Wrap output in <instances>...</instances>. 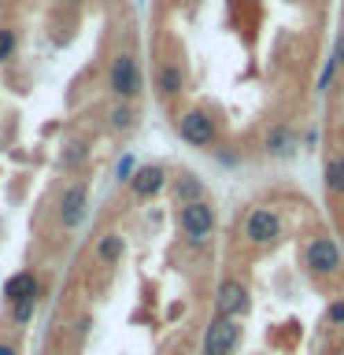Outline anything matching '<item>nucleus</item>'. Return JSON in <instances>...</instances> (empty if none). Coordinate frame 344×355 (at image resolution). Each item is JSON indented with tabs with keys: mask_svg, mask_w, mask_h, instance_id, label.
<instances>
[{
	"mask_svg": "<svg viewBox=\"0 0 344 355\" xmlns=\"http://www.w3.org/2000/svg\"><path fill=\"white\" fill-rule=\"evenodd\" d=\"M126 185H130V196L133 200H155L166 185H171V171H166L163 163H144V166L133 171V178H130Z\"/></svg>",
	"mask_w": 344,
	"mask_h": 355,
	"instance_id": "9d476101",
	"label": "nucleus"
},
{
	"mask_svg": "<svg viewBox=\"0 0 344 355\" xmlns=\"http://www.w3.org/2000/svg\"><path fill=\"white\" fill-rule=\"evenodd\" d=\"M85 159H89L85 144H63V152H60V166H63V171H78Z\"/></svg>",
	"mask_w": 344,
	"mask_h": 355,
	"instance_id": "6ab92c4d",
	"label": "nucleus"
},
{
	"mask_svg": "<svg viewBox=\"0 0 344 355\" xmlns=\"http://www.w3.org/2000/svg\"><path fill=\"white\" fill-rule=\"evenodd\" d=\"M252 311V293L241 277H222L215 288V315L218 318H244Z\"/></svg>",
	"mask_w": 344,
	"mask_h": 355,
	"instance_id": "6e6552de",
	"label": "nucleus"
},
{
	"mask_svg": "<svg viewBox=\"0 0 344 355\" xmlns=\"http://www.w3.org/2000/svg\"><path fill=\"white\" fill-rule=\"evenodd\" d=\"M318 141H322V133H318V130H307V133H304V148H307V152H315V144H318Z\"/></svg>",
	"mask_w": 344,
	"mask_h": 355,
	"instance_id": "b1692460",
	"label": "nucleus"
},
{
	"mask_svg": "<svg viewBox=\"0 0 344 355\" xmlns=\"http://www.w3.org/2000/svg\"><path fill=\"white\" fill-rule=\"evenodd\" d=\"M33 315H37V296H26V300H19V304H4V322L11 329H26Z\"/></svg>",
	"mask_w": 344,
	"mask_h": 355,
	"instance_id": "f3484780",
	"label": "nucleus"
},
{
	"mask_svg": "<svg viewBox=\"0 0 344 355\" xmlns=\"http://www.w3.org/2000/svg\"><path fill=\"white\" fill-rule=\"evenodd\" d=\"M241 237L252 248H274L285 237V222L274 207H248L241 218Z\"/></svg>",
	"mask_w": 344,
	"mask_h": 355,
	"instance_id": "f03ea898",
	"label": "nucleus"
},
{
	"mask_svg": "<svg viewBox=\"0 0 344 355\" xmlns=\"http://www.w3.org/2000/svg\"><path fill=\"white\" fill-rule=\"evenodd\" d=\"M15 55H19V30L0 26V63H11Z\"/></svg>",
	"mask_w": 344,
	"mask_h": 355,
	"instance_id": "a211bd4d",
	"label": "nucleus"
},
{
	"mask_svg": "<svg viewBox=\"0 0 344 355\" xmlns=\"http://www.w3.org/2000/svg\"><path fill=\"white\" fill-rule=\"evenodd\" d=\"M296 148H300V141H296V130L289 122H274L263 133V152L270 159H289V155H296Z\"/></svg>",
	"mask_w": 344,
	"mask_h": 355,
	"instance_id": "9b49d317",
	"label": "nucleus"
},
{
	"mask_svg": "<svg viewBox=\"0 0 344 355\" xmlns=\"http://www.w3.org/2000/svg\"><path fill=\"white\" fill-rule=\"evenodd\" d=\"M304 266L315 282H329L344 270V255H341V244L329 237V233H318L304 244Z\"/></svg>",
	"mask_w": 344,
	"mask_h": 355,
	"instance_id": "7ed1b4c3",
	"label": "nucleus"
},
{
	"mask_svg": "<svg viewBox=\"0 0 344 355\" xmlns=\"http://www.w3.org/2000/svg\"><path fill=\"white\" fill-rule=\"evenodd\" d=\"M37 288H41L37 274L22 270V274H15V277L4 282V304H19V300H26V296H37Z\"/></svg>",
	"mask_w": 344,
	"mask_h": 355,
	"instance_id": "4468645a",
	"label": "nucleus"
},
{
	"mask_svg": "<svg viewBox=\"0 0 344 355\" xmlns=\"http://www.w3.org/2000/svg\"><path fill=\"white\" fill-rule=\"evenodd\" d=\"M333 71H337V63H333V55H329V60H326V67H322V74H318V93H326V85H329Z\"/></svg>",
	"mask_w": 344,
	"mask_h": 355,
	"instance_id": "412c9836",
	"label": "nucleus"
},
{
	"mask_svg": "<svg viewBox=\"0 0 344 355\" xmlns=\"http://www.w3.org/2000/svg\"><path fill=\"white\" fill-rule=\"evenodd\" d=\"M108 93L122 100V104H133L141 93H144V74H141V63L133 52H115L111 55V67H108Z\"/></svg>",
	"mask_w": 344,
	"mask_h": 355,
	"instance_id": "f257e3e1",
	"label": "nucleus"
},
{
	"mask_svg": "<svg viewBox=\"0 0 344 355\" xmlns=\"http://www.w3.org/2000/svg\"><path fill=\"white\" fill-rule=\"evenodd\" d=\"M137 122H141V115H137V107H133V104L115 100V104L108 107V130L111 133H133V130H137Z\"/></svg>",
	"mask_w": 344,
	"mask_h": 355,
	"instance_id": "2eb2a0df",
	"label": "nucleus"
},
{
	"mask_svg": "<svg viewBox=\"0 0 344 355\" xmlns=\"http://www.w3.org/2000/svg\"><path fill=\"white\" fill-rule=\"evenodd\" d=\"M63 4H82V0H63Z\"/></svg>",
	"mask_w": 344,
	"mask_h": 355,
	"instance_id": "a878e982",
	"label": "nucleus"
},
{
	"mask_svg": "<svg viewBox=\"0 0 344 355\" xmlns=\"http://www.w3.org/2000/svg\"><path fill=\"white\" fill-rule=\"evenodd\" d=\"M122 255H126V237L119 230H104L93 241V263L96 266H119Z\"/></svg>",
	"mask_w": 344,
	"mask_h": 355,
	"instance_id": "ddd939ff",
	"label": "nucleus"
},
{
	"mask_svg": "<svg viewBox=\"0 0 344 355\" xmlns=\"http://www.w3.org/2000/svg\"><path fill=\"white\" fill-rule=\"evenodd\" d=\"M326 326L344 329V296H337V300H333V304L326 307Z\"/></svg>",
	"mask_w": 344,
	"mask_h": 355,
	"instance_id": "aec40b11",
	"label": "nucleus"
},
{
	"mask_svg": "<svg viewBox=\"0 0 344 355\" xmlns=\"http://www.w3.org/2000/svg\"><path fill=\"white\" fill-rule=\"evenodd\" d=\"M244 340V326L237 318H211L204 329V340H200V355H237Z\"/></svg>",
	"mask_w": 344,
	"mask_h": 355,
	"instance_id": "0eeeda50",
	"label": "nucleus"
},
{
	"mask_svg": "<svg viewBox=\"0 0 344 355\" xmlns=\"http://www.w3.org/2000/svg\"><path fill=\"white\" fill-rule=\"evenodd\" d=\"M178 137L185 144H193V148H211V144L218 141V119L211 115L207 107H189L178 115Z\"/></svg>",
	"mask_w": 344,
	"mask_h": 355,
	"instance_id": "423d86ee",
	"label": "nucleus"
},
{
	"mask_svg": "<svg viewBox=\"0 0 344 355\" xmlns=\"http://www.w3.org/2000/svg\"><path fill=\"white\" fill-rule=\"evenodd\" d=\"M174 218H178V233H182L185 244H193V248L207 244L215 237V226H218V215H215V207H211V200H196V204L178 207Z\"/></svg>",
	"mask_w": 344,
	"mask_h": 355,
	"instance_id": "20e7f679",
	"label": "nucleus"
},
{
	"mask_svg": "<svg viewBox=\"0 0 344 355\" xmlns=\"http://www.w3.org/2000/svg\"><path fill=\"white\" fill-rule=\"evenodd\" d=\"M333 63L344 67V30L337 33V44H333Z\"/></svg>",
	"mask_w": 344,
	"mask_h": 355,
	"instance_id": "5701e85b",
	"label": "nucleus"
},
{
	"mask_svg": "<svg viewBox=\"0 0 344 355\" xmlns=\"http://www.w3.org/2000/svg\"><path fill=\"white\" fill-rule=\"evenodd\" d=\"M171 196H174L178 207H185V204H196V200H207V185H204V178L193 174V171H178L171 178Z\"/></svg>",
	"mask_w": 344,
	"mask_h": 355,
	"instance_id": "f8f14e48",
	"label": "nucleus"
},
{
	"mask_svg": "<svg viewBox=\"0 0 344 355\" xmlns=\"http://www.w3.org/2000/svg\"><path fill=\"white\" fill-rule=\"evenodd\" d=\"M133 171H137V166H133V159L126 155V159H122V163L115 166V178H119V182H130V178H133Z\"/></svg>",
	"mask_w": 344,
	"mask_h": 355,
	"instance_id": "4be33fe9",
	"label": "nucleus"
},
{
	"mask_svg": "<svg viewBox=\"0 0 344 355\" xmlns=\"http://www.w3.org/2000/svg\"><path fill=\"white\" fill-rule=\"evenodd\" d=\"M89 215V185L85 182H63L60 193H55V222H60V230L74 233L78 226L85 222Z\"/></svg>",
	"mask_w": 344,
	"mask_h": 355,
	"instance_id": "39448f33",
	"label": "nucleus"
},
{
	"mask_svg": "<svg viewBox=\"0 0 344 355\" xmlns=\"http://www.w3.org/2000/svg\"><path fill=\"white\" fill-rule=\"evenodd\" d=\"M322 185H326L329 196L344 200V152H333L326 166H322Z\"/></svg>",
	"mask_w": 344,
	"mask_h": 355,
	"instance_id": "dca6fc26",
	"label": "nucleus"
},
{
	"mask_svg": "<svg viewBox=\"0 0 344 355\" xmlns=\"http://www.w3.org/2000/svg\"><path fill=\"white\" fill-rule=\"evenodd\" d=\"M0 355H19V344L8 340V337H0Z\"/></svg>",
	"mask_w": 344,
	"mask_h": 355,
	"instance_id": "393cba45",
	"label": "nucleus"
},
{
	"mask_svg": "<svg viewBox=\"0 0 344 355\" xmlns=\"http://www.w3.org/2000/svg\"><path fill=\"white\" fill-rule=\"evenodd\" d=\"M152 89L160 96V104H174L185 93V67L178 60H160L152 71Z\"/></svg>",
	"mask_w": 344,
	"mask_h": 355,
	"instance_id": "1a4fd4ad",
	"label": "nucleus"
}]
</instances>
